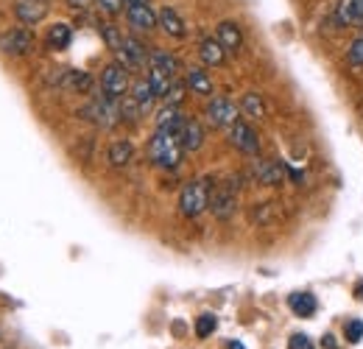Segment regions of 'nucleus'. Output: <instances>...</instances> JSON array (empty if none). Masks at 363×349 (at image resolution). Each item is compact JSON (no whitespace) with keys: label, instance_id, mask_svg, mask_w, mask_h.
I'll use <instances>...</instances> for the list:
<instances>
[{"label":"nucleus","instance_id":"nucleus-38","mask_svg":"<svg viewBox=\"0 0 363 349\" xmlns=\"http://www.w3.org/2000/svg\"><path fill=\"white\" fill-rule=\"evenodd\" d=\"M358 299H363V282H358V294H355Z\"/></svg>","mask_w":363,"mask_h":349},{"label":"nucleus","instance_id":"nucleus-1","mask_svg":"<svg viewBox=\"0 0 363 349\" xmlns=\"http://www.w3.org/2000/svg\"><path fill=\"white\" fill-rule=\"evenodd\" d=\"M182 154H184V148H182L179 131L174 129H157V134L148 143V160L157 168H165V171L177 168L182 162Z\"/></svg>","mask_w":363,"mask_h":349},{"label":"nucleus","instance_id":"nucleus-26","mask_svg":"<svg viewBox=\"0 0 363 349\" xmlns=\"http://www.w3.org/2000/svg\"><path fill=\"white\" fill-rule=\"evenodd\" d=\"M70 43H73V28L67 23H53L50 31H48V45L53 50H65Z\"/></svg>","mask_w":363,"mask_h":349},{"label":"nucleus","instance_id":"nucleus-18","mask_svg":"<svg viewBox=\"0 0 363 349\" xmlns=\"http://www.w3.org/2000/svg\"><path fill=\"white\" fill-rule=\"evenodd\" d=\"M62 87L70 89V92H79V95H87V92H92L95 82H92L90 73H84V70H65L62 73Z\"/></svg>","mask_w":363,"mask_h":349},{"label":"nucleus","instance_id":"nucleus-29","mask_svg":"<svg viewBox=\"0 0 363 349\" xmlns=\"http://www.w3.org/2000/svg\"><path fill=\"white\" fill-rule=\"evenodd\" d=\"M140 115H143V112H140V106L135 104V98H132V95L121 98V121H129V123H135Z\"/></svg>","mask_w":363,"mask_h":349},{"label":"nucleus","instance_id":"nucleus-28","mask_svg":"<svg viewBox=\"0 0 363 349\" xmlns=\"http://www.w3.org/2000/svg\"><path fill=\"white\" fill-rule=\"evenodd\" d=\"M216 327H218V318H216L213 313H201V316L196 318V336H199V338H210V336L216 333Z\"/></svg>","mask_w":363,"mask_h":349},{"label":"nucleus","instance_id":"nucleus-27","mask_svg":"<svg viewBox=\"0 0 363 349\" xmlns=\"http://www.w3.org/2000/svg\"><path fill=\"white\" fill-rule=\"evenodd\" d=\"M101 37H104V45L112 50V53H118L121 48H123V34H121V28H115V26H101Z\"/></svg>","mask_w":363,"mask_h":349},{"label":"nucleus","instance_id":"nucleus-8","mask_svg":"<svg viewBox=\"0 0 363 349\" xmlns=\"http://www.w3.org/2000/svg\"><path fill=\"white\" fill-rule=\"evenodd\" d=\"M31 48H34V31L26 26H17L0 34V50L9 56H26L31 53Z\"/></svg>","mask_w":363,"mask_h":349},{"label":"nucleus","instance_id":"nucleus-2","mask_svg":"<svg viewBox=\"0 0 363 349\" xmlns=\"http://www.w3.org/2000/svg\"><path fill=\"white\" fill-rule=\"evenodd\" d=\"M213 187H216L213 176H196V179H190L179 193L182 216H184V218H196V216H201V213L210 207Z\"/></svg>","mask_w":363,"mask_h":349},{"label":"nucleus","instance_id":"nucleus-25","mask_svg":"<svg viewBox=\"0 0 363 349\" xmlns=\"http://www.w3.org/2000/svg\"><path fill=\"white\" fill-rule=\"evenodd\" d=\"M288 307L296 313V316H313L316 313V297L313 294H308V291H296V294H291L288 297Z\"/></svg>","mask_w":363,"mask_h":349},{"label":"nucleus","instance_id":"nucleus-4","mask_svg":"<svg viewBox=\"0 0 363 349\" xmlns=\"http://www.w3.org/2000/svg\"><path fill=\"white\" fill-rule=\"evenodd\" d=\"M82 118H87L98 129H112L121 121V101L98 92L95 98H90V104L82 109Z\"/></svg>","mask_w":363,"mask_h":349},{"label":"nucleus","instance_id":"nucleus-35","mask_svg":"<svg viewBox=\"0 0 363 349\" xmlns=\"http://www.w3.org/2000/svg\"><path fill=\"white\" fill-rule=\"evenodd\" d=\"M321 344H324V347H327V349H338V344L333 341V336H330V333H327V336L321 338Z\"/></svg>","mask_w":363,"mask_h":349},{"label":"nucleus","instance_id":"nucleus-30","mask_svg":"<svg viewBox=\"0 0 363 349\" xmlns=\"http://www.w3.org/2000/svg\"><path fill=\"white\" fill-rule=\"evenodd\" d=\"M347 62L352 67H363V34H358L352 43H350V50H347Z\"/></svg>","mask_w":363,"mask_h":349},{"label":"nucleus","instance_id":"nucleus-19","mask_svg":"<svg viewBox=\"0 0 363 349\" xmlns=\"http://www.w3.org/2000/svg\"><path fill=\"white\" fill-rule=\"evenodd\" d=\"M255 176H257L260 184H269V187L282 184V179H285V165H282V162H274V160H263V162H257Z\"/></svg>","mask_w":363,"mask_h":349},{"label":"nucleus","instance_id":"nucleus-17","mask_svg":"<svg viewBox=\"0 0 363 349\" xmlns=\"http://www.w3.org/2000/svg\"><path fill=\"white\" fill-rule=\"evenodd\" d=\"M184 115H182V109L177 104H165L157 115H154V123H157V129H174V131H182L184 126Z\"/></svg>","mask_w":363,"mask_h":349},{"label":"nucleus","instance_id":"nucleus-37","mask_svg":"<svg viewBox=\"0 0 363 349\" xmlns=\"http://www.w3.org/2000/svg\"><path fill=\"white\" fill-rule=\"evenodd\" d=\"M140 3H148V0H126V6H140Z\"/></svg>","mask_w":363,"mask_h":349},{"label":"nucleus","instance_id":"nucleus-33","mask_svg":"<svg viewBox=\"0 0 363 349\" xmlns=\"http://www.w3.org/2000/svg\"><path fill=\"white\" fill-rule=\"evenodd\" d=\"M288 349H316V347H313V341L305 333H294L291 341H288Z\"/></svg>","mask_w":363,"mask_h":349},{"label":"nucleus","instance_id":"nucleus-34","mask_svg":"<svg viewBox=\"0 0 363 349\" xmlns=\"http://www.w3.org/2000/svg\"><path fill=\"white\" fill-rule=\"evenodd\" d=\"M92 0H67V6H73V9H87Z\"/></svg>","mask_w":363,"mask_h":349},{"label":"nucleus","instance_id":"nucleus-10","mask_svg":"<svg viewBox=\"0 0 363 349\" xmlns=\"http://www.w3.org/2000/svg\"><path fill=\"white\" fill-rule=\"evenodd\" d=\"M115 56H118V62L132 73V70H143V67L148 65V56H151V53L145 50V45L140 43L137 37H126V40H123V48H121Z\"/></svg>","mask_w":363,"mask_h":349},{"label":"nucleus","instance_id":"nucleus-16","mask_svg":"<svg viewBox=\"0 0 363 349\" xmlns=\"http://www.w3.org/2000/svg\"><path fill=\"white\" fill-rule=\"evenodd\" d=\"M179 140H182V148H184L187 154L199 151V148L204 145V126H201L199 121L187 118V121H184V126H182V131H179Z\"/></svg>","mask_w":363,"mask_h":349},{"label":"nucleus","instance_id":"nucleus-14","mask_svg":"<svg viewBox=\"0 0 363 349\" xmlns=\"http://www.w3.org/2000/svg\"><path fill=\"white\" fill-rule=\"evenodd\" d=\"M157 17H160V28H162L168 37H177V40H182V37L187 34V26H184V20L179 17V11H177V9L162 6V9L157 11Z\"/></svg>","mask_w":363,"mask_h":349},{"label":"nucleus","instance_id":"nucleus-32","mask_svg":"<svg viewBox=\"0 0 363 349\" xmlns=\"http://www.w3.org/2000/svg\"><path fill=\"white\" fill-rule=\"evenodd\" d=\"M95 3H98V9H101V11H106L109 17L121 14V11H123V6H126V0H95Z\"/></svg>","mask_w":363,"mask_h":349},{"label":"nucleus","instance_id":"nucleus-31","mask_svg":"<svg viewBox=\"0 0 363 349\" xmlns=\"http://www.w3.org/2000/svg\"><path fill=\"white\" fill-rule=\"evenodd\" d=\"M344 333H347V341H350V344H361V341H363V321H361V318L347 321Z\"/></svg>","mask_w":363,"mask_h":349},{"label":"nucleus","instance_id":"nucleus-15","mask_svg":"<svg viewBox=\"0 0 363 349\" xmlns=\"http://www.w3.org/2000/svg\"><path fill=\"white\" fill-rule=\"evenodd\" d=\"M199 56H201V62L207 67H221L227 62V50H224V45L218 43L216 37H204L199 43Z\"/></svg>","mask_w":363,"mask_h":349},{"label":"nucleus","instance_id":"nucleus-36","mask_svg":"<svg viewBox=\"0 0 363 349\" xmlns=\"http://www.w3.org/2000/svg\"><path fill=\"white\" fill-rule=\"evenodd\" d=\"M229 349H246L243 344H238V341H229Z\"/></svg>","mask_w":363,"mask_h":349},{"label":"nucleus","instance_id":"nucleus-5","mask_svg":"<svg viewBox=\"0 0 363 349\" xmlns=\"http://www.w3.org/2000/svg\"><path fill=\"white\" fill-rule=\"evenodd\" d=\"M101 92L121 101L132 92V79H129V70L121 65V62H112L101 70Z\"/></svg>","mask_w":363,"mask_h":349},{"label":"nucleus","instance_id":"nucleus-20","mask_svg":"<svg viewBox=\"0 0 363 349\" xmlns=\"http://www.w3.org/2000/svg\"><path fill=\"white\" fill-rule=\"evenodd\" d=\"M132 157H135V145L129 140H115L106 151V160L112 168H126L132 162Z\"/></svg>","mask_w":363,"mask_h":349},{"label":"nucleus","instance_id":"nucleus-12","mask_svg":"<svg viewBox=\"0 0 363 349\" xmlns=\"http://www.w3.org/2000/svg\"><path fill=\"white\" fill-rule=\"evenodd\" d=\"M126 17H129L132 28H137V31H154V28L160 26V17H157V11H154L148 3L126 6Z\"/></svg>","mask_w":363,"mask_h":349},{"label":"nucleus","instance_id":"nucleus-13","mask_svg":"<svg viewBox=\"0 0 363 349\" xmlns=\"http://www.w3.org/2000/svg\"><path fill=\"white\" fill-rule=\"evenodd\" d=\"M335 20L347 28H363V0H338Z\"/></svg>","mask_w":363,"mask_h":349},{"label":"nucleus","instance_id":"nucleus-24","mask_svg":"<svg viewBox=\"0 0 363 349\" xmlns=\"http://www.w3.org/2000/svg\"><path fill=\"white\" fill-rule=\"evenodd\" d=\"M148 67H154V70H160V73H168V76H177L179 59H177L174 53H168V50H151Z\"/></svg>","mask_w":363,"mask_h":349},{"label":"nucleus","instance_id":"nucleus-3","mask_svg":"<svg viewBox=\"0 0 363 349\" xmlns=\"http://www.w3.org/2000/svg\"><path fill=\"white\" fill-rule=\"evenodd\" d=\"M238 196H240V176H227L221 179L216 187H213V196H210V210L213 216L221 221L232 218L235 207H238Z\"/></svg>","mask_w":363,"mask_h":349},{"label":"nucleus","instance_id":"nucleus-9","mask_svg":"<svg viewBox=\"0 0 363 349\" xmlns=\"http://www.w3.org/2000/svg\"><path fill=\"white\" fill-rule=\"evenodd\" d=\"M50 14V0H17L14 3V17L26 26L34 28L37 23H43Z\"/></svg>","mask_w":363,"mask_h":349},{"label":"nucleus","instance_id":"nucleus-21","mask_svg":"<svg viewBox=\"0 0 363 349\" xmlns=\"http://www.w3.org/2000/svg\"><path fill=\"white\" fill-rule=\"evenodd\" d=\"M184 87L196 92V95H213V79L204 67H190L187 79H184Z\"/></svg>","mask_w":363,"mask_h":349},{"label":"nucleus","instance_id":"nucleus-7","mask_svg":"<svg viewBox=\"0 0 363 349\" xmlns=\"http://www.w3.org/2000/svg\"><path fill=\"white\" fill-rule=\"evenodd\" d=\"M207 121L216 126V129H229V126H235L238 121H240V106L238 104H232L229 98H213L210 104H207Z\"/></svg>","mask_w":363,"mask_h":349},{"label":"nucleus","instance_id":"nucleus-23","mask_svg":"<svg viewBox=\"0 0 363 349\" xmlns=\"http://www.w3.org/2000/svg\"><path fill=\"white\" fill-rule=\"evenodd\" d=\"M129 95L135 98V104L140 106V112H143V115L154 112V104H157V92L151 89V84H148V79H145V82H137L135 87H132V92H129Z\"/></svg>","mask_w":363,"mask_h":349},{"label":"nucleus","instance_id":"nucleus-11","mask_svg":"<svg viewBox=\"0 0 363 349\" xmlns=\"http://www.w3.org/2000/svg\"><path fill=\"white\" fill-rule=\"evenodd\" d=\"M216 40L224 45L227 53H240V50H243V31L238 28L235 20H221V23H218Z\"/></svg>","mask_w":363,"mask_h":349},{"label":"nucleus","instance_id":"nucleus-22","mask_svg":"<svg viewBox=\"0 0 363 349\" xmlns=\"http://www.w3.org/2000/svg\"><path fill=\"white\" fill-rule=\"evenodd\" d=\"M240 115H246L249 121H263L266 118V104H263L260 92H243V98H240Z\"/></svg>","mask_w":363,"mask_h":349},{"label":"nucleus","instance_id":"nucleus-6","mask_svg":"<svg viewBox=\"0 0 363 349\" xmlns=\"http://www.w3.org/2000/svg\"><path fill=\"white\" fill-rule=\"evenodd\" d=\"M229 143L240 151V154H246V157H257L260 154V134L255 131L252 123H246V121H238L235 126H229Z\"/></svg>","mask_w":363,"mask_h":349}]
</instances>
